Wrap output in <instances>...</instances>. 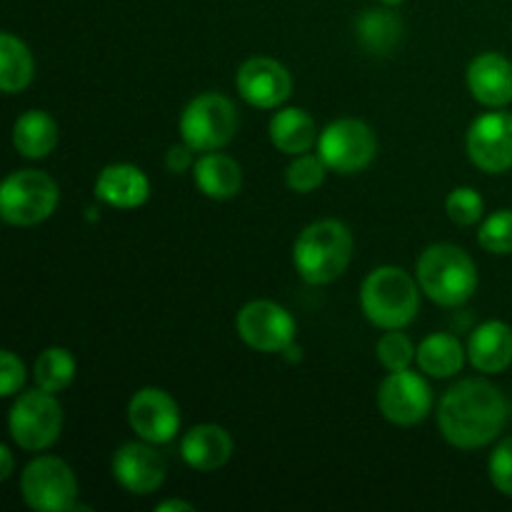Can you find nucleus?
<instances>
[{"instance_id":"f257e3e1","label":"nucleus","mask_w":512,"mask_h":512,"mask_svg":"<svg viewBox=\"0 0 512 512\" xmlns=\"http://www.w3.org/2000/svg\"><path fill=\"white\" fill-rule=\"evenodd\" d=\"M508 420V400L488 380H460L440 400L438 428L443 438L460 450H475L493 443Z\"/></svg>"},{"instance_id":"f03ea898","label":"nucleus","mask_w":512,"mask_h":512,"mask_svg":"<svg viewBox=\"0 0 512 512\" xmlns=\"http://www.w3.org/2000/svg\"><path fill=\"white\" fill-rule=\"evenodd\" d=\"M353 258V233L340 220H318L298 235L293 265L308 285H328L348 270Z\"/></svg>"},{"instance_id":"7ed1b4c3","label":"nucleus","mask_w":512,"mask_h":512,"mask_svg":"<svg viewBox=\"0 0 512 512\" xmlns=\"http://www.w3.org/2000/svg\"><path fill=\"white\" fill-rule=\"evenodd\" d=\"M420 290L443 308H458L473 298L478 288V268L463 248L435 243L420 253L415 265Z\"/></svg>"},{"instance_id":"20e7f679","label":"nucleus","mask_w":512,"mask_h":512,"mask_svg":"<svg viewBox=\"0 0 512 512\" xmlns=\"http://www.w3.org/2000/svg\"><path fill=\"white\" fill-rule=\"evenodd\" d=\"M418 285L403 268H375L360 288L365 318L383 330H403L413 323L420 310Z\"/></svg>"},{"instance_id":"39448f33","label":"nucleus","mask_w":512,"mask_h":512,"mask_svg":"<svg viewBox=\"0 0 512 512\" xmlns=\"http://www.w3.org/2000/svg\"><path fill=\"white\" fill-rule=\"evenodd\" d=\"M60 190L50 175L40 170H15L0 188V215L8 225L30 228L55 213Z\"/></svg>"},{"instance_id":"423d86ee","label":"nucleus","mask_w":512,"mask_h":512,"mask_svg":"<svg viewBox=\"0 0 512 512\" xmlns=\"http://www.w3.org/2000/svg\"><path fill=\"white\" fill-rule=\"evenodd\" d=\"M238 133V110L220 93H203L185 105L180 115V138L193 150L213 153L225 148Z\"/></svg>"},{"instance_id":"0eeeda50","label":"nucleus","mask_w":512,"mask_h":512,"mask_svg":"<svg viewBox=\"0 0 512 512\" xmlns=\"http://www.w3.org/2000/svg\"><path fill=\"white\" fill-rule=\"evenodd\" d=\"M10 438L23 450L38 453L50 448L63 430V408L48 390H28L13 403L8 415Z\"/></svg>"},{"instance_id":"6e6552de","label":"nucleus","mask_w":512,"mask_h":512,"mask_svg":"<svg viewBox=\"0 0 512 512\" xmlns=\"http://www.w3.org/2000/svg\"><path fill=\"white\" fill-rule=\"evenodd\" d=\"M20 493L28 508L38 512H63L78 508V480L65 460L43 455L25 465Z\"/></svg>"},{"instance_id":"1a4fd4ad","label":"nucleus","mask_w":512,"mask_h":512,"mask_svg":"<svg viewBox=\"0 0 512 512\" xmlns=\"http://www.w3.org/2000/svg\"><path fill=\"white\" fill-rule=\"evenodd\" d=\"M378 153L373 128L358 118H340L330 123L318 138V155L328 170L353 175L368 168Z\"/></svg>"},{"instance_id":"9d476101","label":"nucleus","mask_w":512,"mask_h":512,"mask_svg":"<svg viewBox=\"0 0 512 512\" xmlns=\"http://www.w3.org/2000/svg\"><path fill=\"white\" fill-rule=\"evenodd\" d=\"M235 330L258 353H285L295 340V318L273 300H253L240 308Z\"/></svg>"},{"instance_id":"9b49d317","label":"nucleus","mask_w":512,"mask_h":512,"mask_svg":"<svg viewBox=\"0 0 512 512\" xmlns=\"http://www.w3.org/2000/svg\"><path fill=\"white\" fill-rule=\"evenodd\" d=\"M378 408L395 425H418L433 408V390L410 368L393 370L378 388Z\"/></svg>"},{"instance_id":"f8f14e48","label":"nucleus","mask_w":512,"mask_h":512,"mask_svg":"<svg viewBox=\"0 0 512 512\" xmlns=\"http://www.w3.org/2000/svg\"><path fill=\"white\" fill-rule=\"evenodd\" d=\"M468 155L480 170L490 175L512 168V113H485L470 125Z\"/></svg>"},{"instance_id":"ddd939ff","label":"nucleus","mask_w":512,"mask_h":512,"mask_svg":"<svg viewBox=\"0 0 512 512\" xmlns=\"http://www.w3.org/2000/svg\"><path fill=\"white\" fill-rule=\"evenodd\" d=\"M130 428L140 440L165 445L175 440L180 430V408L170 393L160 388H143L133 395L128 405Z\"/></svg>"},{"instance_id":"4468645a","label":"nucleus","mask_w":512,"mask_h":512,"mask_svg":"<svg viewBox=\"0 0 512 512\" xmlns=\"http://www.w3.org/2000/svg\"><path fill=\"white\" fill-rule=\"evenodd\" d=\"M235 88H238L240 98L253 108L273 110L290 98L293 78L278 60L250 58L240 65L238 75H235Z\"/></svg>"},{"instance_id":"2eb2a0df","label":"nucleus","mask_w":512,"mask_h":512,"mask_svg":"<svg viewBox=\"0 0 512 512\" xmlns=\"http://www.w3.org/2000/svg\"><path fill=\"white\" fill-rule=\"evenodd\" d=\"M113 478L133 495H150L165 483V460L153 443H125L113 455Z\"/></svg>"},{"instance_id":"dca6fc26","label":"nucleus","mask_w":512,"mask_h":512,"mask_svg":"<svg viewBox=\"0 0 512 512\" xmlns=\"http://www.w3.org/2000/svg\"><path fill=\"white\" fill-rule=\"evenodd\" d=\"M95 198L118 210L140 208L150 198V180L130 163L108 165L95 180Z\"/></svg>"},{"instance_id":"f3484780","label":"nucleus","mask_w":512,"mask_h":512,"mask_svg":"<svg viewBox=\"0 0 512 512\" xmlns=\"http://www.w3.org/2000/svg\"><path fill=\"white\" fill-rule=\"evenodd\" d=\"M468 88L488 108L512 103V63L500 53L478 55L468 68Z\"/></svg>"},{"instance_id":"a211bd4d","label":"nucleus","mask_w":512,"mask_h":512,"mask_svg":"<svg viewBox=\"0 0 512 512\" xmlns=\"http://www.w3.org/2000/svg\"><path fill=\"white\" fill-rule=\"evenodd\" d=\"M180 455L193 470L213 473V470L223 468L233 455V438L220 425H195L180 440Z\"/></svg>"},{"instance_id":"6ab92c4d","label":"nucleus","mask_w":512,"mask_h":512,"mask_svg":"<svg viewBox=\"0 0 512 512\" xmlns=\"http://www.w3.org/2000/svg\"><path fill=\"white\" fill-rule=\"evenodd\" d=\"M468 358L475 370L498 375L512 365V328L500 320H488L473 330L468 343Z\"/></svg>"},{"instance_id":"aec40b11","label":"nucleus","mask_w":512,"mask_h":512,"mask_svg":"<svg viewBox=\"0 0 512 512\" xmlns=\"http://www.w3.org/2000/svg\"><path fill=\"white\" fill-rule=\"evenodd\" d=\"M195 188L210 200H230L243 188V168L223 153H205L193 165Z\"/></svg>"},{"instance_id":"412c9836","label":"nucleus","mask_w":512,"mask_h":512,"mask_svg":"<svg viewBox=\"0 0 512 512\" xmlns=\"http://www.w3.org/2000/svg\"><path fill=\"white\" fill-rule=\"evenodd\" d=\"M318 128L303 108H283L270 120V140L285 155H303L318 145Z\"/></svg>"},{"instance_id":"4be33fe9","label":"nucleus","mask_w":512,"mask_h":512,"mask_svg":"<svg viewBox=\"0 0 512 512\" xmlns=\"http://www.w3.org/2000/svg\"><path fill=\"white\" fill-rule=\"evenodd\" d=\"M13 145L23 158H45L58 145V123L45 110H28L15 120Z\"/></svg>"},{"instance_id":"5701e85b","label":"nucleus","mask_w":512,"mask_h":512,"mask_svg":"<svg viewBox=\"0 0 512 512\" xmlns=\"http://www.w3.org/2000/svg\"><path fill=\"white\" fill-rule=\"evenodd\" d=\"M388 8H370L355 20L358 43L373 55H388L403 38V20Z\"/></svg>"},{"instance_id":"b1692460","label":"nucleus","mask_w":512,"mask_h":512,"mask_svg":"<svg viewBox=\"0 0 512 512\" xmlns=\"http://www.w3.org/2000/svg\"><path fill=\"white\" fill-rule=\"evenodd\" d=\"M465 348L455 335L433 333L420 343L415 363L425 375L433 378H453L465 365Z\"/></svg>"},{"instance_id":"393cba45","label":"nucleus","mask_w":512,"mask_h":512,"mask_svg":"<svg viewBox=\"0 0 512 512\" xmlns=\"http://www.w3.org/2000/svg\"><path fill=\"white\" fill-rule=\"evenodd\" d=\"M35 73V60L28 45L13 33L0 35V88L3 93H20L30 85Z\"/></svg>"},{"instance_id":"a878e982","label":"nucleus","mask_w":512,"mask_h":512,"mask_svg":"<svg viewBox=\"0 0 512 512\" xmlns=\"http://www.w3.org/2000/svg\"><path fill=\"white\" fill-rule=\"evenodd\" d=\"M35 385L48 393H60L75 378V358L65 348H45L33 368Z\"/></svg>"},{"instance_id":"bb28decb","label":"nucleus","mask_w":512,"mask_h":512,"mask_svg":"<svg viewBox=\"0 0 512 512\" xmlns=\"http://www.w3.org/2000/svg\"><path fill=\"white\" fill-rule=\"evenodd\" d=\"M325 170L328 165L320 160V155H295V160L290 163L285 180H288V188L295 193H313L315 188H320L325 180Z\"/></svg>"},{"instance_id":"cd10ccee","label":"nucleus","mask_w":512,"mask_h":512,"mask_svg":"<svg viewBox=\"0 0 512 512\" xmlns=\"http://www.w3.org/2000/svg\"><path fill=\"white\" fill-rule=\"evenodd\" d=\"M480 248L495 255H512V210H498L485 223L478 233Z\"/></svg>"},{"instance_id":"c85d7f7f","label":"nucleus","mask_w":512,"mask_h":512,"mask_svg":"<svg viewBox=\"0 0 512 512\" xmlns=\"http://www.w3.org/2000/svg\"><path fill=\"white\" fill-rule=\"evenodd\" d=\"M415 355H418V348H415L413 340L405 333H400V330H388V333L378 340V360L390 370V373H393V370L410 368Z\"/></svg>"},{"instance_id":"c756f323","label":"nucleus","mask_w":512,"mask_h":512,"mask_svg":"<svg viewBox=\"0 0 512 512\" xmlns=\"http://www.w3.org/2000/svg\"><path fill=\"white\" fill-rule=\"evenodd\" d=\"M483 210L485 203L475 188H455L448 195V200H445V213H448V218L455 225H463V228L480 223Z\"/></svg>"},{"instance_id":"7c9ffc66","label":"nucleus","mask_w":512,"mask_h":512,"mask_svg":"<svg viewBox=\"0 0 512 512\" xmlns=\"http://www.w3.org/2000/svg\"><path fill=\"white\" fill-rule=\"evenodd\" d=\"M488 473L495 490L512 498V438H505L503 443L493 450L488 463Z\"/></svg>"},{"instance_id":"2f4dec72","label":"nucleus","mask_w":512,"mask_h":512,"mask_svg":"<svg viewBox=\"0 0 512 512\" xmlns=\"http://www.w3.org/2000/svg\"><path fill=\"white\" fill-rule=\"evenodd\" d=\"M25 383V365L23 360L18 358L10 350H3L0 355V393L5 398L15 395V390H20V385Z\"/></svg>"},{"instance_id":"473e14b6","label":"nucleus","mask_w":512,"mask_h":512,"mask_svg":"<svg viewBox=\"0 0 512 512\" xmlns=\"http://www.w3.org/2000/svg\"><path fill=\"white\" fill-rule=\"evenodd\" d=\"M193 153L195 150L188 143L173 145L168 150V155H165V165H168L170 173H185L188 168H193Z\"/></svg>"},{"instance_id":"72a5a7b5","label":"nucleus","mask_w":512,"mask_h":512,"mask_svg":"<svg viewBox=\"0 0 512 512\" xmlns=\"http://www.w3.org/2000/svg\"><path fill=\"white\" fill-rule=\"evenodd\" d=\"M0 480H8L13 475V453L8 445H0Z\"/></svg>"},{"instance_id":"f704fd0d","label":"nucleus","mask_w":512,"mask_h":512,"mask_svg":"<svg viewBox=\"0 0 512 512\" xmlns=\"http://www.w3.org/2000/svg\"><path fill=\"white\" fill-rule=\"evenodd\" d=\"M158 512H168V510H183V512H193L195 508L190 503H185V500H168V503H158Z\"/></svg>"},{"instance_id":"c9c22d12","label":"nucleus","mask_w":512,"mask_h":512,"mask_svg":"<svg viewBox=\"0 0 512 512\" xmlns=\"http://www.w3.org/2000/svg\"><path fill=\"white\" fill-rule=\"evenodd\" d=\"M378 3L390 5V8H393V5H400V3H403V0H378Z\"/></svg>"}]
</instances>
